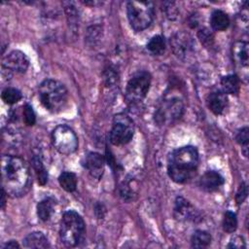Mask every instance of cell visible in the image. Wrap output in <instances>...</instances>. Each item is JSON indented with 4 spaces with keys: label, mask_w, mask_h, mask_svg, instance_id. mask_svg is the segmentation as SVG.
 Returning a JSON list of instances; mask_svg holds the SVG:
<instances>
[{
    "label": "cell",
    "mask_w": 249,
    "mask_h": 249,
    "mask_svg": "<svg viewBox=\"0 0 249 249\" xmlns=\"http://www.w3.org/2000/svg\"><path fill=\"white\" fill-rule=\"evenodd\" d=\"M237 228V219L236 215L231 211H227L223 219V229L225 231L231 233L235 231Z\"/></svg>",
    "instance_id": "cell-27"
},
{
    "label": "cell",
    "mask_w": 249,
    "mask_h": 249,
    "mask_svg": "<svg viewBox=\"0 0 249 249\" xmlns=\"http://www.w3.org/2000/svg\"><path fill=\"white\" fill-rule=\"evenodd\" d=\"M38 94L42 105L52 113L60 112L68 102V91L65 86L53 79L43 81L39 86Z\"/></svg>",
    "instance_id": "cell-3"
},
{
    "label": "cell",
    "mask_w": 249,
    "mask_h": 249,
    "mask_svg": "<svg viewBox=\"0 0 249 249\" xmlns=\"http://www.w3.org/2000/svg\"><path fill=\"white\" fill-rule=\"evenodd\" d=\"M183 103L180 99L172 97L171 99H165L161 106L159 108L156 118L159 123L172 122L182 115Z\"/></svg>",
    "instance_id": "cell-10"
},
{
    "label": "cell",
    "mask_w": 249,
    "mask_h": 249,
    "mask_svg": "<svg viewBox=\"0 0 249 249\" xmlns=\"http://www.w3.org/2000/svg\"><path fill=\"white\" fill-rule=\"evenodd\" d=\"M23 118H24V123L27 125H33L35 124L36 116L31 105L25 104L23 108Z\"/></svg>",
    "instance_id": "cell-29"
},
{
    "label": "cell",
    "mask_w": 249,
    "mask_h": 249,
    "mask_svg": "<svg viewBox=\"0 0 249 249\" xmlns=\"http://www.w3.org/2000/svg\"><path fill=\"white\" fill-rule=\"evenodd\" d=\"M4 249H15V248H19V245L17 241L15 240H10L9 242L5 243V245L3 246Z\"/></svg>",
    "instance_id": "cell-33"
},
{
    "label": "cell",
    "mask_w": 249,
    "mask_h": 249,
    "mask_svg": "<svg viewBox=\"0 0 249 249\" xmlns=\"http://www.w3.org/2000/svg\"><path fill=\"white\" fill-rule=\"evenodd\" d=\"M32 165L34 170L36 171L38 181L41 185H45L48 180V173L46 171V168L41 160V158L37 155H34L32 158Z\"/></svg>",
    "instance_id": "cell-25"
},
{
    "label": "cell",
    "mask_w": 249,
    "mask_h": 249,
    "mask_svg": "<svg viewBox=\"0 0 249 249\" xmlns=\"http://www.w3.org/2000/svg\"><path fill=\"white\" fill-rule=\"evenodd\" d=\"M23 247L25 248H49L50 243L46 235L41 231H33L27 234L22 241Z\"/></svg>",
    "instance_id": "cell-16"
},
{
    "label": "cell",
    "mask_w": 249,
    "mask_h": 249,
    "mask_svg": "<svg viewBox=\"0 0 249 249\" xmlns=\"http://www.w3.org/2000/svg\"><path fill=\"white\" fill-rule=\"evenodd\" d=\"M197 36L201 42L202 45H204L205 47H210L213 45L214 42V36L213 34L210 32L209 29L207 28H202L198 31Z\"/></svg>",
    "instance_id": "cell-28"
},
{
    "label": "cell",
    "mask_w": 249,
    "mask_h": 249,
    "mask_svg": "<svg viewBox=\"0 0 249 249\" xmlns=\"http://www.w3.org/2000/svg\"><path fill=\"white\" fill-rule=\"evenodd\" d=\"M198 152L194 146H184L172 151L167 160L169 178L178 184L189 181L198 166Z\"/></svg>",
    "instance_id": "cell-2"
},
{
    "label": "cell",
    "mask_w": 249,
    "mask_h": 249,
    "mask_svg": "<svg viewBox=\"0 0 249 249\" xmlns=\"http://www.w3.org/2000/svg\"><path fill=\"white\" fill-rule=\"evenodd\" d=\"M29 65L27 56L20 51H12L2 60V67L8 72L24 73Z\"/></svg>",
    "instance_id": "cell-11"
},
{
    "label": "cell",
    "mask_w": 249,
    "mask_h": 249,
    "mask_svg": "<svg viewBox=\"0 0 249 249\" xmlns=\"http://www.w3.org/2000/svg\"><path fill=\"white\" fill-rule=\"evenodd\" d=\"M247 195H248L247 185L245 183H241V185L239 186L238 191L236 192V195H235V200H236L237 204H241L247 197Z\"/></svg>",
    "instance_id": "cell-31"
},
{
    "label": "cell",
    "mask_w": 249,
    "mask_h": 249,
    "mask_svg": "<svg viewBox=\"0 0 249 249\" xmlns=\"http://www.w3.org/2000/svg\"><path fill=\"white\" fill-rule=\"evenodd\" d=\"M126 14L130 26L135 31H142L154 19V4L150 1H128Z\"/></svg>",
    "instance_id": "cell-5"
},
{
    "label": "cell",
    "mask_w": 249,
    "mask_h": 249,
    "mask_svg": "<svg viewBox=\"0 0 249 249\" xmlns=\"http://www.w3.org/2000/svg\"><path fill=\"white\" fill-rule=\"evenodd\" d=\"M225 182L224 177L215 170L206 171L199 179V187L201 190L211 193L217 191Z\"/></svg>",
    "instance_id": "cell-14"
},
{
    "label": "cell",
    "mask_w": 249,
    "mask_h": 249,
    "mask_svg": "<svg viewBox=\"0 0 249 249\" xmlns=\"http://www.w3.org/2000/svg\"><path fill=\"white\" fill-rule=\"evenodd\" d=\"M151 75L149 72L141 70L132 75L125 88V99L130 104L140 102L148 93L151 85Z\"/></svg>",
    "instance_id": "cell-6"
},
{
    "label": "cell",
    "mask_w": 249,
    "mask_h": 249,
    "mask_svg": "<svg viewBox=\"0 0 249 249\" xmlns=\"http://www.w3.org/2000/svg\"><path fill=\"white\" fill-rule=\"evenodd\" d=\"M163 11L169 19H175L178 15V9L174 2H165Z\"/></svg>",
    "instance_id": "cell-30"
},
{
    "label": "cell",
    "mask_w": 249,
    "mask_h": 249,
    "mask_svg": "<svg viewBox=\"0 0 249 249\" xmlns=\"http://www.w3.org/2000/svg\"><path fill=\"white\" fill-rule=\"evenodd\" d=\"M133 134L134 124L132 120L125 114H117L113 119L110 142L116 146L124 145L130 141Z\"/></svg>",
    "instance_id": "cell-7"
},
{
    "label": "cell",
    "mask_w": 249,
    "mask_h": 249,
    "mask_svg": "<svg viewBox=\"0 0 249 249\" xmlns=\"http://www.w3.org/2000/svg\"><path fill=\"white\" fill-rule=\"evenodd\" d=\"M55 201L52 197H47L42 199L37 204V215L39 219L43 222H47L53 213V206Z\"/></svg>",
    "instance_id": "cell-19"
},
{
    "label": "cell",
    "mask_w": 249,
    "mask_h": 249,
    "mask_svg": "<svg viewBox=\"0 0 249 249\" xmlns=\"http://www.w3.org/2000/svg\"><path fill=\"white\" fill-rule=\"evenodd\" d=\"M2 189L12 197L25 195L31 185L29 167L25 160L17 156L4 155L1 158Z\"/></svg>",
    "instance_id": "cell-1"
},
{
    "label": "cell",
    "mask_w": 249,
    "mask_h": 249,
    "mask_svg": "<svg viewBox=\"0 0 249 249\" xmlns=\"http://www.w3.org/2000/svg\"><path fill=\"white\" fill-rule=\"evenodd\" d=\"M1 97H2V100L6 104L11 105V104H15L18 101H19L22 98V94H21L20 90H18V89L8 87L2 90Z\"/></svg>",
    "instance_id": "cell-24"
},
{
    "label": "cell",
    "mask_w": 249,
    "mask_h": 249,
    "mask_svg": "<svg viewBox=\"0 0 249 249\" xmlns=\"http://www.w3.org/2000/svg\"><path fill=\"white\" fill-rule=\"evenodd\" d=\"M86 225L82 216L74 210L64 212L59 228L61 242L67 247L78 246L85 238Z\"/></svg>",
    "instance_id": "cell-4"
},
{
    "label": "cell",
    "mask_w": 249,
    "mask_h": 249,
    "mask_svg": "<svg viewBox=\"0 0 249 249\" xmlns=\"http://www.w3.org/2000/svg\"><path fill=\"white\" fill-rule=\"evenodd\" d=\"M60 187L68 193L74 192L77 187V176L70 171L62 172L58 177Z\"/></svg>",
    "instance_id": "cell-22"
},
{
    "label": "cell",
    "mask_w": 249,
    "mask_h": 249,
    "mask_svg": "<svg viewBox=\"0 0 249 249\" xmlns=\"http://www.w3.org/2000/svg\"><path fill=\"white\" fill-rule=\"evenodd\" d=\"M206 102L212 113L215 115H221L227 106L228 99L226 93H224L222 90H215L208 94Z\"/></svg>",
    "instance_id": "cell-15"
},
{
    "label": "cell",
    "mask_w": 249,
    "mask_h": 249,
    "mask_svg": "<svg viewBox=\"0 0 249 249\" xmlns=\"http://www.w3.org/2000/svg\"><path fill=\"white\" fill-rule=\"evenodd\" d=\"M236 142L241 146L242 152L245 157L248 155V142H249V129L247 126L240 128L235 135Z\"/></svg>",
    "instance_id": "cell-26"
},
{
    "label": "cell",
    "mask_w": 249,
    "mask_h": 249,
    "mask_svg": "<svg viewBox=\"0 0 249 249\" xmlns=\"http://www.w3.org/2000/svg\"><path fill=\"white\" fill-rule=\"evenodd\" d=\"M227 247H229V248H244L245 242L242 237L235 236L230 241V244Z\"/></svg>",
    "instance_id": "cell-32"
},
{
    "label": "cell",
    "mask_w": 249,
    "mask_h": 249,
    "mask_svg": "<svg viewBox=\"0 0 249 249\" xmlns=\"http://www.w3.org/2000/svg\"><path fill=\"white\" fill-rule=\"evenodd\" d=\"M232 55L235 63L240 66L241 68H247L248 66V58H249V52H248V44L244 41H237L232 48Z\"/></svg>",
    "instance_id": "cell-17"
},
{
    "label": "cell",
    "mask_w": 249,
    "mask_h": 249,
    "mask_svg": "<svg viewBox=\"0 0 249 249\" xmlns=\"http://www.w3.org/2000/svg\"><path fill=\"white\" fill-rule=\"evenodd\" d=\"M104 158L96 152H90L85 157L84 166L88 169L89 174L96 179H100L104 171Z\"/></svg>",
    "instance_id": "cell-13"
},
{
    "label": "cell",
    "mask_w": 249,
    "mask_h": 249,
    "mask_svg": "<svg viewBox=\"0 0 249 249\" xmlns=\"http://www.w3.org/2000/svg\"><path fill=\"white\" fill-rule=\"evenodd\" d=\"M170 45L173 53L181 59L191 56L195 51V42L189 33L180 31L170 38Z\"/></svg>",
    "instance_id": "cell-9"
},
{
    "label": "cell",
    "mask_w": 249,
    "mask_h": 249,
    "mask_svg": "<svg viewBox=\"0 0 249 249\" xmlns=\"http://www.w3.org/2000/svg\"><path fill=\"white\" fill-rule=\"evenodd\" d=\"M52 141L54 148L63 155H70L78 148L77 135L66 124H59L53 130Z\"/></svg>",
    "instance_id": "cell-8"
},
{
    "label": "cell",
    "mask_w": 249,
    "mask_h": 249,
    "mask_svg": "<svg viewBox=\"0 0 249 249\" xmlns=\"http://www.w3.org/2000/svg\"><path fill=\"white\" fill-rule=\"evenodd\" d=\"M210 24L211 27L216 31L226 30L230 25V18L225 12L216 10L211 14Z\"/></svg>",
    "instance_id": "cell-18"
},
{
    "label": "cell",
    "mask_w": 249,
    "mask_h": 249,
    "mask_svg": "<svg viewBox=\"0 0 249 249\" xmlns=\"http://www.w3.org/2000/svg\"><path fill=\"white\" fill-rule=\"evenodd\" d=\"M173 216L177 221L180 222L194 221L195 217L196 216V211L190 201L182 196H178L174 203Z\"/></svg>",
    "instance_id": "cell-12"
},
{
    "label": "cell",
    "mask_w": 249,
    "mask_h": 249,
    "mask_svg": "<svg viewBox=\"0 0 249 249\" xmlns=\"http://www.w3.org/2000/svg\"><path fill=\"white\" fill-rule=\"evenodd\" d=\"M222 91L224 93L235 94L239 90V79L236 75L230 74L222 78L221 80Z\"/></svg>",
    "instance_id": "cell-20"
},
{
    "label": "cell",
    "mask_w": 249,
    "mask_h": 249,
    "mask_svg": "<svg viewBox=\"0 0 249 249\" xmlns=\"http://www.w3.org/2000/svg\"><path fill=\"white\" fill-rule=\"evenodd\" d=\"M211 242V235L202 230L196 231L191 238L193 248H205Z\"/></svg>",
    "instance_id": "cell-23"
},
{
    "label": "cell",
    "mask_w": 249,
    "mask_h": 249,
    "mask_svg": "<svg viewBox=\"0 0 249 249\" xmlns=\"http://www.w3.org/2000/svg\"><path fill=\"white\" fill-rule=\"evenodd\" d=\"M147 51L153 55H160L165 51V40L161 35H156L147 43Z\"/></svg>",
    "instance_id": "cell-21"
}]
</instances>
